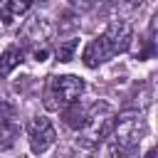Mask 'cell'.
Masks as SVG:
<instances>
[{
  "instance_id": "6da1fadb",
  "label": "cell",
  "mask_w": 158,
  "mask_h": 158,
  "mask_svg": "<svg viewBox=\"0 0 158 158\" xmlns=\"http://www.w3.org/2000/svg\"><path fill=\"white\" fill-rule=\"evenodd\" d=\"M84 91V81L74 74H62V77H49L47 91H44V106L49 111H59L69 101L79 99Z\"/></svg>"
},
{
  "instance_id": "7a4b0ae2",
  "label": "cell",
  "mask_w": 158,
  "mask_h": 158,
  "mask_svg": "<svg viewBox=\"0 0 158 158\" xmlns=\"http://www.w3.org/2000/svg\"><path fill=\"white\" fill-rule=\"evenodd\" d=\"M114 121H116V116H114L109 104H94L91 111L86 114L84 126H81V131H86L84 138H81V146L89 148V146H96L99 141L109 138V133L114 128Z\"/></svg>"
},
{
  "instance_id": "3957f363",
  "label": "cell",
  "mask_w": 158,
  "mask_h": 158,
  "mask_svg": "<svg viewBox=\"0 0 158 158\" xmlns=\"http://www.w3.org/2000/svg\"><path fill=\"white\" fill-rule=\"evenodd\" d=\"M109 136L114 138V153L131 151L141 141V136H143V118H141V114H136V111L121 114L114 121V128H111Z\"/></svg>"
},
{
  "instance_id": "277c9868",
  "label": "cell",
  "mask_w": 158,
  "mask_h": 158,
  "mask_svg": "<svg viewBox=\"0 0 158 158\" xmlns=\"http://www.w3.org/2000/svg\"><path fill=\"white\" fill-rule=\"evenodd\" d=\"M27 138H30V148L35 153H44L54 143L57 133H54V126L49 123V118L37 116V118H32L27 123Z\"/></svg>"
},
{
  "instance_id": "5b68a950",
  "label": "cell",
  "mask_w": 158,
  "mask_h": 158,
  "mask_svg": "<svg viewBox=\"0 0 158 158\" xmlns=\"http://www.w3.org/2000/svg\"><path fill=\"white\" fill-rule=\"evenodd\" d=\"M101 37H104L111 57L118 54V52H126V49L131 47V27H128V22H123V20H114Z\"/></svg>"
},
{
  "instance_id": "8992f818",
  "label": "cell",
  "mask_w": 158,
  "mask_h": 158,
  "mask_svg": "<svg viewBox=\"0 0 158 158\" xmlns=\"http://www.w3.org/2000/svg\"><path fill=\"white\" fill-rule=\"evenodd\" d=\"M106 59H111V52H109V47H106L104 37L99 35L96 40H91V42L84 47L81 62H84V67H89V69H96V67H99L101 62H106Z\"/></svg>"
},
{
  "instance_id": "52a82bcc",
  "label": "cell",
  "mask_w": 158,
  "mask_h": 158,
  "mask_svg": "<svg viewBox=\"0 0 158 158\" xmlns=\"http://www.w3.org/2000/svg\"><path fill=\"white\" fill-rule=\"evenodd\" d=\"M62 118H64V123H67L72 131H81V126H84V121H86V109L74 99V101H69L67 106H62Z\"/></svg>"
},
{
  "instance_id": "ba28073f",
  "label": "cell",
  "mask_w": 158,
  "mask_h": 158,
  "mask_svg": "<svg viewBox=\"0 0 158 158\" xmlns=\"http://www.w3.org/2000/svg\"><path fill=\"white\" fill-rule=\"evenodd\" d=\"M49 35H52V25L44 20V17H35L32 22H30V27L25 30V40L27 42H47L49 40Z\"/></svg>"
},
{
  "instance_id": "9c48e42d",
  "label": "cell",
  "mask_w": 158,
  "mask_h": 158,
  "mask_svg": "<svg viewBox=\"0 0 158 158\" xmlns=\"http://www.w3.org/2000/svg\"><path fill=\"white\" fill-rule=\"evenodd\" d=\"M30 7V0H0V20L10 25L17 15H22Z\"/></svg>"
},
{
  "instance_id": "30bf717a",
  "label": "cell",
  "mask_w": 158,
  "mask_h": 158,
  "mask_svg": "<svg viewBox=\"0 0 158 158\" xmlns=\"http://www.w3.org/2000/svg\"><path fill=\"white\" fill-rule=\"evenodd\" d=\"M17 64H22V49L20 47H7L0 54V77H7Z\"/></svg>"
},
{
  "instance_id": "8fae6325",
  "label": "cell",
  "mask_w": 158,
  "mask_h": 158,
  "mask_svg": "<svg viewBox=\"0 0 158 158\" xmlns=\"http://www.w3.org/2000/svg\"><path fill=\"white\" fill-rule=\"evenodd\" d=\"M77 47H79V40H67V42H62V44L57 47V59H59V62H72Z\"/></svg>"
},
{
  "instance_id": "7c38bea8",
  "label": "cell",
  "mask_w": 158,
  "mask_h": 158,
  "mask_svg": "<svg viewBox=\"0 0 158 158\" xmlns=\"http://www.w3.org/2000/svg\"><path fill=\"white\" fill-rule=\"evenodd\" d=\"M72 5H74L79 12H86V10L94 7V0H72Z\"/></svg>"
}]
</instances>
